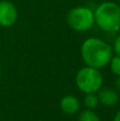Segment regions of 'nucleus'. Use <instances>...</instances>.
I'll use <instances>...</instances> for the list:
<instances>
[{
	"label": "nucleus",
	"instance_id": "nucleus-5",
	"mask_svg": "<svg viewBox=\"0 0 120 121\" xmlns=\"http://www.w3.org/2000/svg\"><path fill=\"white\" fill-rule=\"evenodd\" d=\"M18 18V11L10 0H0V27H12Z\"/></svg>",
	"mask_w": 120,
	"mask_h": 121
},
{
	"label": "nucleus",
	"instance_id": "nucleus-11",
	"mask_svg": "<svg viewBox=\"0 0 120 121\" xmlns=\"http://www.w3.org/2000/svg\"><path fill=\"white\" fill-rule=\"evenodd\" d=\"M113 52L116 53V55L120 56V35H118L114 40V44H113Z\"/></svg>",
	"mask_w": 120,
	"mask_h": 121
},
{
	"label": "nucleus",
	"instance_id": "nucleus-9",
	"mask_svg": "<svg viewBox=\"0 0 120 121\" xmlns=\"http://www.w3.org/2000/svg\"><path fill=\"white\" fill-rule=\"evenodd\" d=\"M79 121H101L94 109H84L79 116Z\"/></svg>",
	"mask_w": 120,
	"mask_h": 121
},
{
	"label": "nucleus",
	"instance_id": "nucleus-3",
	"mask_svg": "<svg viewBox=\"0 0 120 121\" xmlns=\"http://www.w3.org/2000/svg\"><path fill=\"white\" fill-rule=\"evenodd\" d=\"M76 85L84 94L97 92L103 85V75L99 69L85 66L77 72Z\"/></svg>",
	"mask_w": 120,
	"mask_h": 121
},
{
	"label": "nucleus",
	"instance_id": "nucleus-10",
	"mask_svg": "<svg viewBox=\"0 0 120 121\" xmlns=\"http://www.w3.org/2000/svg\"><path fill=\"white\" fill-rule=\"evenodd\" d=\"M110 67L112 72L114 73L115 75H120V56L119 55H113L112 60L110 62Z\"/></svg>",
	"mask_w": 120,
	"mask_h": 121
},
{
	"label": "nucleus",
	"instance_id": "nucleus-13",
	"mask_svg": "<svg viewBox=\"0 0 120 121\" xmlns=\"http://www.w3.org/2000/svg\"><path fill=\"white\" fill-rule=\"evenodd\" d=\"M113 121H120V111H118L116 113V115H115L114 119H113Z\"/></svg>",
	"mask_w": 120,
	"mask_h": 121
},
{
	"label": "nucleus",
	"instance_id": "nucleus-8",
	"mask_svg": "<svg viewBox=\"0 0 120 121\" xmlns=\"http://www.w3.org/2000/svg\"><path fill=\"white\" fill-rule=\"evenodd\" d=\"M83 104L87 109H95L99 104V99L96 92L85 94V97L83 99Z\"/></svg>",
	"mask_w": 120,
	"mask_h": 121
},
{
	"label": "nucleus",
	"instance_id": "nucleus-7",
	"mask_svg": "<svg viewBox=\"0 0 120 121\" xmlns=\"http://www.w3.org/2000/svg\"><path fill=\"white\" fill-rule=\"evenodd\" d=\"M60 107H61V111L66 115H74L79 112L81 105L80 101L76 96L67 95L62 98L60 102Z\"/></svg>",
	"mask_w": 120,
	"mask_h": 121
},
{
	"label": "nucleus",
	"instance_id": "nucleus-2",
	"mask_svg": "<svg viewBox=\"0 0 120 121\" xmlns=\"http://www.w3.org/2000/svg\"><path fill=\"white\" fill-rule=\"evenodd\" d=\"M95 23L107 33L120 30V4L113 1H104L94 11Z\"/></svg>",
	"mask_w": 120,
	"mask_h": 121
},
{
	"label": "nucleus",
	"instance_id": "nucleus-4",
	"mask_svg": "<svg viewBox=\"0 0 120 121\" xmlns=\"http://www.w3.org/2000/svg\"><path fill=\"white\" fill-rule=\"evenodd\" d=\"M66 21L72 30L78 32H85L95 25L94 11L85 5L74 6L67 13Z\"/></svg>",
	"mask_w": 120,
	"mask_h": 121
},
{
	"label": "nucleus",
	"instance_id": "nucleus-6",
	"mask_svg": "<svg viewBox=\"0 0 120 121\" xmlns=\"http://www.w3.org/2000/svg\"><path fill=\"white\" fill-rule=\"evenodd\" d=\"M98 99L99 103L106 107H113L118 103L119 95L115 89H112L110 87H101L98 90Z\"/></svg>",
	"mask_w": 120,
	"mask_h": 121
},
{
	"label": "nucleus",
	"instance_id": "nucleus-1",
	"mask_svg": "<svg viewBox=\"0 0 120 121\" xmlns=\"http://www.w3.org/2000/svg\"><path fill=\"white\" fill-rule=\"evenodd\" d=\"M81 56L86 66L100 69L110 64L113 57V48L101 38L89 37L81 46Z\"/></svg>",
	"mask_w": 120,
	"mask_h": 121
},
{
	"label": "nucleus",
	"instance_id": "nucleus-12",
	"mask_svg": "<svg viewBox=\"0 0 120 121\" xmlns=\"http://www.w3.org/2000/svg\"><path fill=\"white\" fill-rule=\"evenodd\" d=\"M115 86H116V88L118 90H120V75H118L116 79V81H115Z\"/></svg>",
	"mask_w": 120,
	"mask_h": 121
},
{
	"label": "nucleus",
	"instance_id": "nucleus-15",
	"mask_svg": "<svg viewBox=\"0 0 120 121\" xmlns=\"http://www.w3.org/2000/svg\"><path fill=\"white\" fill-rule=\"evenodd\" d=\"M119 2H120V0H119Z\"/></svg>",
	"mask_w": 120,
	"mask_h": 121
},
{
	"label": "nucleus",
	"instance_id": "nucleus-14",
	"mask_svg": "<svg viewBox=\"0 0 120 121\" xmlns=\"http://www.w3.org/2000/svg\"><path fill=\"white\" fill-rule=\"evenodd\" d=\"M0 77H1V71H0Z\"/></svg>",
	"mask_w": 120,
	"mask_h": 121
}]
</instances>
